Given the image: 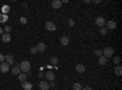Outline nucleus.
Returning <instances> with one entry per match:
<instances>
[{"label":"nucleus","instance_id":"1","mask_svg":"<svg viewBox=\"0 0 122 90\" xmlns=\"http://www.w3.org/2000/svg\"><path fill=\"white\" fill-rule=\"evenodd\" d=\"M20 69H21L22 73H28L30 71V63H29V61H27V60L22 61L21 63H20Z\"/></svg>","mask_w":122,"mask_h":90},{"label":"nucleus","instance_id":"2","mask_svg":"<svg viewBox=\"0 0 122 90\" xmlns=\"http://www.w3.org/2000/svg\"><path fill=\"white\" fill-rule=\"evenodd\" d=\"M114 52H115V49H112V47H105L104 50H103V56L105 57V58H109V57H112L114 56Z\"/></svg>","mask_w":122,"mask_h":90},{"label":"nucleus","instance_id":"3","mask_svg":"<svg viewBox=\"0 0 122 90\" xmlns=\"http://www.w3.org/2000/svg\"><path fill=\"white\" fill-rule=\"evenodd\" d=\"M105 23H106V21H105V18H104L103 16H99V17H97V18H95V24H97V26H99L100 28H101V27H104V26H105Z\"/></svg>","mask_w":122,"mask_h":90},{"label":"nucleus","instance_id":"4","mask_svg":"<svg viewBox=\"0 0 122 90\" xmlns=\"http://www.w3.org/2000/svg\"><path fill=\"white\" fill-rule=\"evenodd\" d=\"M45 29H46V31H49V32H54V31H56V26L51 21H48L45 23Z\"/></svg>","mask_w":122,"mask_h":90},{"label":"nucleus","instance_id":"5","mask_svg":"<svg viewBox=\"0 0 122 90\" xmlns=\"http://www.w3.org/2000/svg\"><path fill=\"white\" fill-rule=\"evenodd\" d=\"M9 71H10V65L9 63H6L5 61L3 63H0V72L1 73H7Z\"/></svg>","mask_w":122,"mask_h":90},{"label":"nucleus","instance_id":"6","mask_svg":"<svg viewBox=\"0 0 122 90\" xmlns=\"http://www.w3.org/2000/svg\"><path fill=\"white\" fill-rule=\"evenodd\" d=\"M44 77L46 78V82H54V81H55V74H54V72H51V71H48V72L44 74Z\"/></svg>","mask_w":122,"mask_h":90},{"label":"nucleus","instance_id":"7","mask_svg":"<svg viewBox=\"0 0 122 90\" xmlns=\"http://www.w3.org/2000/svg\"><path fill=\"white\" fill-rule=\"evenodd\" d=\"M117 27V23L114 19H110V21L106 22V29H115Z\"/></svg>","mask_w":122,"mask_h":90},{"label":"nucleus","instance_id":"8","mask_svg":"<svg viewBox=\"0 0 122 90\" xmlns=\"http://www.w3.org/2000/svg\"><path fill=\"white\" fill-rule=\"evenodd\" d=\"M5 62L6 63H9L10 66H12L14 63H15V58H14V56L12 55H5Z\"/></svg>","mask_w":122,"mask_h":90},{"label":"nucleus","instance_id":"9","mask_svg":"<svg viewBox=\"0 0 122 90\" xmlns=\"http://www.w3.org/2000/svg\"><path fill=\"white\" fill-rule=\"evenodd\" d=\"M36 47H37V51H38V52H44V51H45V49H46V45H45V43L40 42Z\"/></svg>","mask_w":122,"mask_h":90},{"label":"nucleus","instance_id":"10","mask_svg":"<svg viewBox=\"0 0 122 90\" xmlns=\"http://www.w3.org/2000/svg\"><path fill=\"white\" fill-rule=\"evenodd\" d=\"M76 72H78V73H84V72H86V66L82 65V63L76 65Z\"/></svg>","mask_w":122,"mask_h":90},{"label":"nucleus","instance_id":"11","mask_svg":"<svg viewBox=\"0 0 122 90\" xmlns=\"http://www.w3.org/2000/svg\"><path fill=\"white\" fill-rule=\"evenodd\" d=\"M61 5H62V3H61L60 0H53V1H51V7H53V9H55V10L60 9V7H61Z\"/></svg>","mask_w":122,"mask_h":90},{"label":"nucleus","instance_id":"12","mask_svg":"<svg viewBox=\"0 0 122 90\" xmlns=\"http://www.w3.org/2000/svg\"><path fill=\"white\" fill-rule=\"evenodd\" d=\"M10 71H11V73L14 76H18L20 73H21V69H20V66H14L12 68H10Z\"/></svg>","mask_w":122,"mask_h":90},{"label":"nucleus","instance_id":"13","mask_svg":"<svg viewBox=\"0 0 122 90\" xmlns=\"http://www.w3.org/2000/svg\"><path fill=\"white\" fill-rule=\"evenodd\" d=\"M39 88L42 90H49V83L46 81H42L39 83Z\"/></svg>","mask_w":122,"mask_h":90},{"label":"nucleus","instance_id":"14","mask_svg":"<svg viewBox=\"0 0 122 90\" xmlns=\"http://www.w3.org/2000/svg\"><path fill=\"white\" fill-rule=\"evenodd\" d=\"M32 88H33L32 83H29V82H27V81L22 83V89H23V90H32Z\"/></svg>","mask_w":122,"mask_h":90},{"label":"nucleus","instance_id":"15","mask_svg":"<svg viewBox=\"0 0 122 90\" xmlns=\"http://www.w3.org/2000/svg\"><path fill=\"white\" fill-rule=\"evenodd\" d=\"M68 43H70V38L68 37H61L60 38V44L61 45L66 46V45H68Z\"/></svg>","mask_w":122,"mask_h":90},{"label":"nucleus","instance_id":"16","mask_svg":"<svg viewBox=\"0 0 122 90\" xmlns=\"http://www.w3.org/2000/svg\"><path fill=\"white\" fill-rule=\"evenodd\" d=\"M1 40H3V43H10V40H11V37H10L9 33H4V34L1 35Z\"/></svg>","mask_w":122,"mask_h":90},{"label":"nucleus","instance_id":"17","mask_svg":"<svg viewBox=\"0 0 122 90\" xmlns=\"http://www.w3.org/2000/svg\"><path fill=\"white\" fill-rule=\"evenodd\" d=\"M98 62H99V65L104 66V65H106V63H107V58H105L104 56H100V57L98 58Z\"/></svg>","mask_w":122,"mask_h":90},{"label":"nucleus","instance_id":"18","mask_svg":"<svg viewBox=\"0 0 122 90\" xmlns=\"http://www.w3.org/2000/svg\"><path fill=\"white\" fill-rule=\"evenodd\" d=\"M18 79H20V82H22V83L26 82L27 81V73H22L21 72V73L18 74Z\"/></svg>","mask_w":122,"mask_h":90},{"label":"nucleus","instance_id":"19","mask_svg":"<svg viewBox=\"0 0 122 90\" xmlns=\"http://www.w3.org/2000/svg\"><path fill=\"white\" fill-rule=\"evenodd\" d=\"M115 74H116V76H118V77L122 74V67H121L120 65H117V66L115 67Z\"/></svg>","mask_w":122,"mask_h":90},{"label":"nucleus","instance_id":"20","mask_svg":"<svg viewBox=\"0 0 122 90\" xmlns=\"http://www.w3.org/2000/svg\"><path fill=\"white\" fill-rule=\"evenodd\" d=\"M57 62H59V58L57 57H51V58H50V63H51V65H54V66H57Z\"/></svg>","mask_w":122,"mask_h":90},{"label":"nucleus","instance_id":"21","mask_svg":"<svg viewBox=\"0 0 122 90\" xmlns=\"http://www.w3.org/2000/svg\"><path fill=\"white\" fill-rule=\"evenodd\" d=\"M1 10H3V15H6V14L10 11V6H9V5H4Z\"/></svg>","mask_w":122,"mask_h":90},{"label":"nucleus","instance_id":"22","mask_svg":"<svg viewBox=\"0 0 122 90\" xmlns=\"http://www.w3.org/2000/svg\"><path fill=\"white\" fill-rule=\"evenodd\" d=\"M73 90H82V85H81V83H75L72 85Z\"/></svg>","mask_w":122,"mask_h":90},{"label":"nucleus","instance_id":"23","mask_svg":"<svg viewBox=\"0 0 122 90\" xmlns=\"http://www.w3.org/2000/svg\"><path fill=\"white\" fill-rule=\"evenodd\" d=\"M6 19H9L7 15H3V14H0V22H5Z\"/></svg>","mask_w":122,"mask_h":90},{"label":"nucleus","instance_id":"24","mask_svg":"<svg viewBox=\"0 0 122 90\" xmlns=\"http://www.w3.org/2000/svg\"><path fill=\"white\" fill-rule=\"evenodd\" d=\"M106 33H107V29H106L105 27H101V28H100V34H101V35H106Z\"/></svg>","mask_w":122,"mask_h":90},{"label":"nucleus","instance_id":"25","mask_svg":"<svg viewBox=\"0 0 122 90\" xmlns=\"http://www.w3.org/2000/svg\"><path fill=\"white\" fill-rule=\"evenodd\" d=\"M94 54H95L98 57H100V56H103V50H95Z\"/></svg>","mask_w":122,"mask_h":90},{"label":"nucleus","instance_id":"26","mask_svg":"<svg viewBox=\"0 0 122 90\" xmlns=\"http://www.w3.org/2000/svg\"><path fill=\"white\" fill-rule=\"evenodd\" d=\"M114 63L120 65V63H121V57H118V56H117V57H115V58H114Z\"/></svg>","mask_w":122,"mask_h":90},{"label":"nucleus","instance_id":"27","mask_svg":"<svg viewBox=\"0 0 122 90\" xmlns=\"http://www.w3.org/2000/svg\"><path fill=\"white\" fill-rule=\"evenodd\" d=\"M10 31H11V27H10V26H6L4 28V33H10Z\"/></svg>","mask_w":122,"mask_h":90},{"label":"nucleus","instance_id":"28","mask_svg":"<svg viewBox=\"0 0 122 90\" xmlns=\"http://www.w3.org/2000/svg\"><path fill=\"white\" fill-rule=\"evenodd\" d=\"M68 26H70V27H73V26H75V21H73L72 18L68 19Z\"/></svg>","mask_w":122,"mask_h":90},{"label":"nucleus","instance_id":"29","mask_svg":"<svg viewBox=\"0 0 122 90\" xmlns=\"http://www.w3.org/2000/svg\"><path fill=\"white\" fill-rule=\"evenodd\" d=\"M29 51H30V54H36V52H37V47H36V46H32Z\"/></svg>","mask_w":122,"mask_h":90},{"label":"nucleus","instance_id":"30","mask_svg":"<svg viewBox=\"0 0 122 90\" xmlns=\"http://www.w3.org/2000/svg\"><path fill=\"white\" fill-rule=\"evenodd\" d=\"M5 61V55H3V54H0V63H3Z\"/></svg>","mask_w":122,"mask_h":90},{"label":"nucleus","instance_id":"31","mask_svg":"<svg viewBox=\"0 0 122 90\" xmlns=\"http://www.w3.org/2000/svg\"><path fill=\"white\" fill-rule=\"evenodd\" d=\"M56 84H55V82H49V88H54Z\"/></svg>","mask_w":122,"mask_h":90},{"label":"nucleus","instance_id":"32","mask_svg":"<svg viewBox=\"0 0 122 90\" xmlns=\"http://www.w3.org/2000/svg\"><path fill=\"white\" fill-rule=\"evenodd\" d=\"M20 19H21V23H27V19H26V17H21Z\"/></svg>","mask_w":122,"mask_h":90},{"label":"nucleus","instance_id":"33","mask_svg":"<svg viewBox=\"0 0 122 90\" xmlns=\"http://www.w3.org/2000/svg\"><path fill=\"white\" fill-rule=\"evenodd\" d=\"M3 34H4V28L0 27V35H3Z\"/></svg>","mask_w":122,"mask_h":90},{"label":"nucleus","instance_id":"34","mask_svg":"<svg viewBox=\"0 0 122 90\" xmlns=\"http://www.w3.org/2000/svg\"><path fill=\"white\" fill-rule=\"evenodd\" d=\"M82 90H92L90 86H86V88H82Z\"/></svg>","mask_w":122,"mask_h":90},{"label":"nucleus","instance_id":"35","mask_svg":"<svg viewBox=\"0 0 122 90\" xmlns=\"http://www.w3.org/2000/svg\"><path fill=\"white\" fill-rule=\"evenodd\" d=\"M92 3H93V4H100L101 1H100V0H97V1H92Z\"/></svg>","mask_w":122,"mask_h":90}]
</instances>
